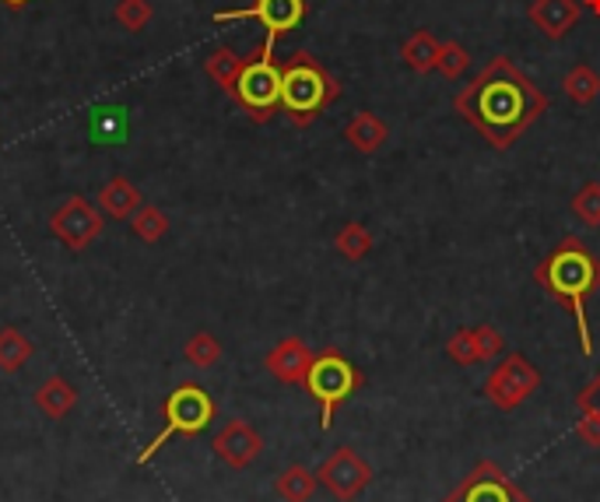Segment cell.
I'll list each match as a JSON object with an SVG mask.
<instances>
[{
    "label": "cell",
    "instance_id": "cell-26",
    "mask_svg": "<svg viewBox=\"0 0 600 502\" xmlns=\"http://www.w3.org/2000/svg\"><path fill=\"white\" fill-rule=\"evenodd\" d=\"M471 67V50L457 43V39H447V43L439 46V61H436V71L442 77H450V82H457V77Z\"/></svg>",
    "mask_w": 600,
    "mask_h": 502
},
{
    "label": "cell",
    "instance_id": "cell-6",
    "mask_svg": "<svg viewBox=\"0 0 600 502\" xmlns=\"http://www.w3.org/2000/svg\"><path fill=\"white\" fill-rule=\"evenodd\" d=\"M162 418H165L162 432L148 442V450L141 453V463H148L154 453L165 447L169 439L204 432L207 425H211V418H215V400H211V394L204 391V386H197V383H180L176 391L165 397Z\"/></svg>",
    "mask_w": 600,
    "mask_h": 502
},
{
    "label": "cell",
    "instance_id": "cell-32",
    "mask_svg": "<svg viewBox=\"0 0 600 502\" xmlns=\"http://www.w3.org/2000/svg\"><path fill=\"white\" fill-rule=\"evenodd\" d=\"M576 436L590 442V447H600V418L590 415V412H579V421H576Z\"/></svg>",
    "mask_w": 600,
    "mask_h": 502
},
{
    "label": "cell",
    "instance_id": "cell-27",
    "mask_svg": "<svg viewBox=\"0 0 600 502\" xmlns=\"http://www.w3.org/2000/svg\"><path fill=\"white\" fill-rule=\"evenodd\" d=\"M113 14L127 32H144L154 18V8H151V0H120Z\"/></svg>",
    "mask_w": 600,
    "mask_h": 502
},
{
    "label": "cell",
    "instance_id": "cell-3",
    "mask_svg": "<svg viewBox=\"0 0 600 502\" xmlns=\"http://www.w3.org/2000/svg\"><path fill=\"white\" fill-rule=\"evenodd\" d=\"M341 95L338 77L326 71L313 53L296 50L281 61V113L292 127H309L320 120Z\"/></svg>",
    "mask_w": 600,
    "mask_h": 502
},
{
    "label": "cell",
    "instance_id": "cell-4",
    "mask_svg": "<svg viewBox=\"0 0 600 502\" xmlns=\"http://www.w3.org/2000/svg\"><path fill=\"white\" fill-rule=\"evenodd\" d=\"M362 373H358V365L341 355L338 348H326V352H320L313 359V370H309L306 376V391L309 397H313L320 404V425H323V432L326 429H334V415L344 400H352L358 391H362Z\"/></svg>",
    "mask_w": 600,
    "mask_h": 502
},
{
    "label": "cell",
    "instance_id": "cell-21",
    "mask_svg": "<svg viewBox=\"0 0 600 502\" xmlns=\"http://www.w3.org/2000/svg\"><path fill=\"white\" fill-rule=\"evenodd\" d=\"M35 355L32 338H25V331L18 327H0V373H18L25 370V362Z\"/></svg>",
    "mask_w": 600,
    "mask_h": 502
},
{
    "label": "cell",
    "instance_id": "cell-23",
    "mask_svg": "<svg viewBox=\"0 0 600 502\" xmlns=\"http://www.w3.org/2000/svg\"><path fill=\"white\" fill-rule=\"evenodd\" d=\"M562 92L569 95V103L576 106H590L600 95V74L590 64H576L566 77H562Z\"/></svg>",
    "mask_w": 600,
    "mask_h": 502
},
{
    "label": "cell",
    "instance_id": "cell-24",
    "mask_svg": "<svg viewBox=\"0 0 600 502\" xmlns=\"http://www.w3.org/2000/svg\"><path fill=\"white\" fill-rule=\"evenodd\" d=\"M127 222H130V232H133V236H138L141 243H159V239H165V232H169L165 211H162V207H154V204H141Z\"/></svg>",
    "mask_w": 600,
    "mask_h": 502
},
{
    "label": "cell",
    "instance_id": "cell-10",
    "mask_svg": "<svg viewBox=\"0 0 600 502\" xmlns=\"http://www.w3.org/2000/svg\"><path fill=\"white\" fill-rule=\"evenodd\" d=\"M260 22L267 29V43H278L281 35L296 32L306 22V0H254L249 8L215 11V22Z\"/></svg>",
    "mask_w": 600,
    "mask_h": 502
},
{
    "label": "cell",
    "instance_id": "cell-1",
    "mask_svg": "<svg viewBox=\"0 0 600 502\" xmlns=\"http://www.w3.org/2000/svg\"><path fill=\"white\" fill-rule=\"evenodd\" d=\"M453 109L485 138L489 148L506 151L548 109V95L510 56H495L453 95Z\"/></svg>",
    "mask_w": 600,
    "mask_h": 502
},
{
    "label": "cell",
    "instance_id": "cell-11",
    "mask_svg": "<svg viewBox=\"0 0 600 502\" xmlns=\"http://www.w3.org/2000/svg\"><path fill=\"white\" fill-rule=\"evenodd\" d=\"M442 502H531V499L495 460H481Z\"/></svg>",
    "mask_w": 600,
    "mask_h": 502
},
{
    "label": "cell",
    "instance_id": "cell-13",
    "mask_svg": "<svg viewBox=\"0 0 600 502\" xmlns=\"http://www.w3.org/2000/svg\"><path fill=\"white\" fill-rule=\"evenodd\" d=\"M313 359L317 355L309 352V344L302 338H285L264 355V365L275 380H281L288 386H302L309 370H313Z\"/></svg>",
    "mask_w": 600,
    "mask_h": 502
},
{
    "label": "cell",
    "instance_id": "cell-15",
    "mask_svg": "<svg viewBox=\"0 0 600 502\" xmlns=\"http://www.w3.org/2000/svg\"><path fill=\"white\" fill-rule=\"evenodd\" d=\"M32 404L39 408V415L50 418V421H61L74 412V404H77V391H74V383L64 380V376H50L35 386V394H32Z\"/></svg>",
    "mask_w": 600,
    "mask_h": 502
},
{
    "label": "cell",
    "instance_id": "cell-12",
    "mask_svg": "<svg viewBox=\"0 0 600 502\" xmlns=\"http://www.w3.org/2000/svg\"><path fill=\"white\" fill-rule=\"evenodd\" d=\"M211 450H215V457L222 463H228L232 471H246L249 463H254L264 453V436L249 421L232 418L225 429L215 439H211Z\"/></svg>",
    "mask_w": 600,
    "mask_h": 502
},
{
    "label": "cell",
    "instance_id": "cell-31",
    "mask_svg": "<svg viewBox=\"0 0 600 502\" xmlns=\"http://www.w3.org/2000/svg\"><path fill=\"white\" fill-rule=\"evenodd\" d=\"M576 404H579V412H590V415L600 418V373L583 386V391H579Z\"/></svg>",
    "mask_w": 600,
    "mask_h": 502
},
{
    "label": "cell",
    "instance_id": "cell-20",
    "mask_svg": "<svg viewBox=\"0 0 600 502\" xmlns=\"http://www.w3.org/2000/svg\"><path fill=\"white\" fill-rule=\"evenodd\" d=\"M317 485H320V478H317V471H309L306 463H292V468H285L275 478V492L285 502H309L317 495Z\"/></svg>",
    "mask_w": 600,
    "mask_h": 502
},
{
    "label": "cell",
    "instance_id": "cell-17",
    "mask_svg": "<svg viewBox=\"0 0 600 502\" xmlns=\"http://www.w3.org/2000/svg\"><path fill=\"white\" fill-rule=\"evenodd\" d=\"M141 204H144L141 190L133 186L127 177H113L99 190V211H103L106 218H130Z\"/></svg>",
    "mask_w": 600,
    "mask_h": 502
},
{
    "label": "cell",
    "instance_id": "cell-18",
    "mask_svg": "<svg viewBox=\"0 0 600 502\" xmlns=\"http://www.w3.org/2000/svg\"><path fill=\"white\" fill-rule=\"evenodd\" d=\"M439 39L429 32V29H415L408 39H404L400 46V61L408 64L415 74H429L436 71V61H439Z\"/></svg>",
    "mask_w": 600,
    "mask_h": 502
},
{
    "label": "cell",
    "instance_id": "cell-16",
    "mask_svg": "<svg viewBox=\"0 0 600 502\" xmlns=\"http://www.w3.org/2000/svg\"><path fill=\"white\" fill-rule=\"evenodd\" d=\"M344 141L362 154H376L386 141H390V127H386L383 116L362 109L344 124Z\"/></svg>",
    "mask_w": 600,
    "mask_h": 502
},
{
    "label": "cell",
    "instance_id": "cell-33",
    "mask_svg": "<svg viewBox=\"0 0 600 502\" xmlns=\"http://www.w3.org/2000/svg\"><path fill=\"white\" fill-rule=\"evenodd\" d=\"M579 4H583L587 11H593V14L600 18V0H579Z\"/></svg>",
    "mask_w": 600,
    "mask_h": 502
},
{
    "label": "cell",
    "instance_id": "cell-2",
    "mask_svg": "<svg viewBox=\"0 0 600 502\" xmlns=\"http://www.w3.org/2000/svg\"><path fill=\"white\" fill-rule=\"evenodd\" d=\"M534 281L566 306V313L576 323L579 352L593 355L587 299L600 288V257L579 236H566L551 254H545V260L537 264Z\"/></svg>",
    "mask_w": 600,
    "mask_h": 502
},
{
    "label": "cell",
    "instance_id": "cell-22",
    "mask_svg": "<svg viewBox=\"0 0 600 502\" xmlns=\"http://www.w3.org/2000/svg\"><path fill=\"white\" fill-rule=\"evenodd\" d=\"M334 249L344 260L358 264V260H365V257L373 254V232L365 228L362 222H347V225H341V232L334 236Z\"/></svg>",
    "mask_w": 600,
    "mask_h": 502
},
{
    "label": "cell",
    "instance_id": "cell-34",
    "mask_svg": "<svg viewBox=\"0 0 600 502\" xmlns=\"http://www.w3.org/2000/svg\"><path fill=\"white\" fill-rule=\"evenodd\" d=\"M0 4H4V8H25L29 0H0Z\"/></svg>",
    "mask_w": 600,
    "mask_h": 502
},
{
    "label": "cell",
    "instance_id": "cell-30",
    "mask_svg": "<svg viewBox=\"0 0 600 502\" xmlns=\"http://www.w3.org/2000/svg\"><path fill=\"white\" fill-rule=\"evenodd\" d=\"M474 338H478L481 362H492V359H499L502 352H506V338H502V331H499V327H492V323L474 327Z\"/></svg>",
    "mask_w": 600,
    "mask_h": 502
},
{
    "label": "cell",
    "instance_id": "cell-14",
    "mask_svg": "<svg viewBox=\"0 0 600 502\" xmlns=\"http://www.w3.org/2000/svg\"><path fill=\"white\" fill-rule=\"evenodd\" d=\"M527 18L540 35L558 43V39H566L579 25L583 4H579V0H531Z\"/></svg>",
    "mask_w": 600,
    "mask_h": 502
},
{
    "label": "cell",
    "instance_id": "cell-5",
    "mask_svg": "<svg viewBox=\"0 0 600 502\" xmlns=\"http://www.w3.org/2000/svg\"><path fill=\"white\" fill-rule=\"evenodd\" d=\"M232 99L254 124H267L281 109V64L275 61V43H267L243 61Z\"/></svg>",
    "mask_w": 600,
    "mask_h": 502
},
{
    "label": "cell",
    "instance_id": "cell-29",
    "mask_svg": "<svg viewBox=\"0 0 600 502\" xmlns=\"http://www.w3.org/2000/svg\"><path fill=\"white\" fill-rule=\"evenodd\" d=\"M572 215L587 225H600V183H583L572 197Z\"/></svg>",
    "mask_w": 600,
    "mask_h": 502
},
{
    "label": "cell",
    "instance_id": "cell-7",
    "mask_svg": "<svg viewBox=\"0 0 600 502\" xmlns=\"http://www.w3.org/2000/svg\"><path fill=\"white\" fill-rule=\"evenodd\" d=\"M537 386H540V373L534 370V362L524 352H510L502 355V362L489 373L481 391H485V397L499 412H513L537 394Z\"/></svg>",
    "mask_w": 600,
    "mask_h": 502
},
{
    "label": "cell",
    "instance_id": "cell-8",
    "mask_svg": "<svg viewBox=\"0 0 600 502\" xmlns=\"http://www.w3.org/2000/svg\"><path fill=\"white\" fill-rule=\"evenodd\" d=\"M103 228H106V215L99 211V204H92L85 197H67L50 215V232L67 249H74V254L88 249L95 239L103 236Z\"/></svg>",
    "mask_w": 600,
    "mask_h": 502
},
{
    "label": "cell",
    "instance_id": "cell-28",
    "mask_svg": "<svg viewBox=\"0 0 600 502\" xmlns=\"http://www.w3.org/2000/svg\"><path fill=\"white\" fill-rule=\"evenodd\" d=\"M447 359L453 362V365H478L481 362V355H478V338H474V327H460V331L447 341Z\"/></svg>",
    "mask_w": 600,
    "mask_h": 502
},
{
    "label": "cell",
    "instance_id": "cell-9",
    "mask_svg": "<svg viewBox=\"0 0 600 502\" xmlns=\"http://www.w3.org/2000/svg\"><path fill=\"white\" fill-rule=\"evenodd\" d=\"M317 478H320V485L331 492L338 502H355L365 489L373 485V468H369V460H365L358 450L338 447L331 457L320 463Z\"/></svg>",
    "mask_w": 600,
    "mask_h": 502
},
{
    "label": "cell",
    "instance_id": "cell-25",
    "mask_svg": "<svg viewBox=\"0 0 600 502\" xmlns=\"http://www.w3.org/2000/svg\"><path fill=\"white\" fill-rule=\"evenodd\" d=\"M183 359L193 365V370H211L222 359V341L211 331H197L186 344H183Z\"/></svg>",
    "mask_w": 600,
    "mask_h": 502
},
{
    "label": "cell",
    "instance_id": "cell-19",
    "mask_svg": "<svg viewBox=\"0 0 600 502\" xmlns=\"http://www.w3.org/2000/svg\"><path fill=\"white\" fill-rule=\"evenodd\" d=\"M243 61L246 56H239L236 50H228V46H218V50H211L204 56V74L215 82L225 95L236 92V82H239V71H243Z\"/></svg>",
    "mask_w": 600,
    "mask_h": 502
}]
</instances>
